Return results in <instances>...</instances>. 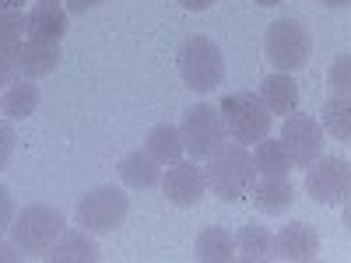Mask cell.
Listing matches in <instances>:
<instances>
[{
    "label": "cell",
    "mask_w": 351,
    "mask_h": 263,
    "mask_svg": "<svg viewBox=\"0 0 351 263\" xmlns=\"http://www.w3.org/2000/svg\"><path fill=\"white\" fill-rule=\"evenodd\" d=\"M204 183H208V193H215L218 200H228V203L250 197V190L256 183V168H253L246 144L225 137L218 148L204 158Z\"/></svg>",
    "instance_id": "cell-1"
},
{
    "label": "cell",
    "mask_w": 351,
    "mask_h": 263,
    "mask_svg": "<svg viewBox=\"0 0 351 263\" xmlns=\"http://www.w3.org/2000/svg\"><path fill=\"white\" fill-rule=\"evenodd\" d=\"M218 112L225 123V137L239 140V144H256L274 127V112L263 105V99L256 92H228L221 99Z\"/></svg>",
    "instance_id": "cell-2"
},
{
    "label": "cell",
    "mask_w": 351,
    "mask_h": 263,
    "mask_svg": "<svg viewBox=\"0 0 351 263\" xmlns=\"http://www.w3.org/2000/svg\"><path fill=\"white\" fill-rule=\"evenodd\" d=\"M176 67H180V77L190 92L208 95L225 81V56L218 49L215 39L208 36H190L180 53H176Z\"/></svg>",
    "instance_id": "cell-3"
},
{
    "label": "cell",
    "mask_w": 351,
    "mask_h": 263,
    "mask_svg": "<svg viewBox=\"0 0 351 263\" xmlns=\"http://www.w3.org/2000/svg\"><path fill=\"white\" fill-rule=\"evenodd\" d=\"M263 56L278 74H295L309 64L313 56V36L309 28L295 18H281L267 25V36H263Z\"/></svg>",
    "instance_id": "cell-4"
},
{
    "label": "cell",
    "mask_w": 351,
    "mask_h": 263,
    "mask_svg": "<svg viewBox=\"0 0 351 263\" xmlns=\"http://www.w3.org/2000/svg\"><path fill=\"white\" fill-rule=\"evenodd\" d=\"M64 225H67L64 214L49 208V203H28V208L14 211L8 231H11V242L25 256H43L56 242V236L64 231Z\"/></svg>",
    "instance_id": "cell-5"
},
{
    "label": "cell",
    "mask_w": 351,
    "mask_h": 263,
    "mask_svg": "<svg viewBox=\"0 0 351 263\" xmlns=\"http://www.w3.org/2000/svg\"><path fill=\"white\" fill-rule=\"evenodd\" d=\"M130 214V197L120 186H95L88 190L84 197H77V208H74V221L92 231V236H109L116 231Z\"/></svg>",
    "instance_id": "cell-6"
},
{
    "label": "cell",
    "mask_w": 351,
    "mask_h": 263,
    "mask_svg": "<svg viewBox=\"0 0 351 263\" xmlns=\"http://www.w3.org/2000/svg\"><path fill=\"white\" fill-rule=\"evenodd\" d=\"M180 137H183V151L200 162L208 158L218 144L225 140V123H221V112L208 102H197L183 112V123H180Z\"/></svg>",
    "instance_id": "cell-7"
},
{
    "label": "cell",
    "mask_w": 351,
    "mask_h": 263,
    "mask_svg": "<svg viewBox=\"0 0 351 263\" xmlns=\"http://www.w3.org/2000/svg\"><path fill=\"white\" fill-rule=\"evenodd\" d=\"M281 144L291 158V168H306L309 162H316L324 155V144H327V134L319 127L316 116L309 112H288L285 123H281Z\"/></svg>",
    "instance_id": "cell-8"
},
{
    "label": "cell",
    "mask_w": 351,
    "mask_h": 263,
    "mask_svg": "<svg viewBox=\"0 0 351 263\" xmlns=\"http://www.w3.org/2000/svg\"><path fill=\"white\" fill-rule=\"evenodd\" d=\"M348 190H351V165H348V158L319 155L316 162L306 165V193L316 203L337 208V203L348 200Z\"/></svg>",
    "instance_id": "cell-9"
},
{
    "label": "cell",
    "mask_w": 351,
    "mask_h": 263,
    "mask_svg": "<svg viewBox=\"0 0 351 263\" xmlns=\"http://www.w3.org/2000/svg\"><path fill=\"white\" fill-rule=\"evenodd\" d=\"M162 193L169 203H176V208H197V203L204 200V193H208V183H204V168L190 158V162H172L169 172H162Z\"/></svg>",
    "instance_id": "cell-10"
},
{
    "label": "cell",
    "mask_w": 351,
    "mask_h": 263,
    "mask_svg": "<svg viewBox=\"0 0 351 263\" xmlns=\"http://www.w3.org/2000/svg\"><path fill=\"white\" fill-rule=\"evenodd\" d=\"M71 28V14L60 0H36L25 11V39L36 42H60Z\"/></svg>",
    "instance_id": "cell-11"
},
{
    "label": "cell",
    "mask_w": 351,
    "mask_h": 263,
    "mask_svg": "<svg viewBox=\"0 0 351 263\" xmlns=\"http://www.w3.org/2000/svg\"><path fill=\"white\" fill-rule=\"evenodd\" d=\"M319 256V236L306 221H291L274 236V260L288 263H313Z\"/></svg>",
    "instance_id": "cell-12"
},
{
    "label": "cell",
    "mask_w": 351,
    "mask_h": 263,
    "mask_svg": "<svg viewBox=\"0 0 351 263\" xmlns=\"http://www.w3.org/2000/svg\"><path fill=\"white\" fill-rule=\"evenodd\" d=\"M43 260H49V263H99L102 249H99L92 231H84V228L67 231L64 228L60 236H56V242L43 253Z\"/></svg>",
    "instance_id": "cell-13"
},
{
    "label": "cell",
    "mask_w": 351,
    "mask_h": 263,
    "mask_svg": "<svg viewBox=\"0 0 351 263\" xmlns=\"http://www.w3.org/2000/svg\"><path fill=\"white\" fill-rule=\"evenodd\" d=\"M60 42H36V39H25L18 46V77H28V81H39L46 74H53L60 67Z\"/></svg>",
    "instance_id": "cell-14"
},
{
    "label": "cell",
    "mask_w": 351,
    "mask_h": 263,
    "mask_svg": "<svg viewBox=\"0 0 351 263\" xmlns=\"http://www.w3.org/2000/svg\"><path fill=\"white\" fill-rule=\"evenodd\" d=\"M253 208L263 214H285L291 203H295V186H291L288 175H256V183L250 190Z\"/></svg>",
    "instance_id": "cell-15"
},
{
    "label": "cell",
    "mask_w": 351,
    "mask_h": 263,
    "mask_svg": "<svg viewBox=\"0 0 351 263\" xmlns=\"http://www.w3.org/2000/svg\"><path fill=\"white\" fill-rule=\"evenodd\" d=\"M116 172H120V183L127 190H155L162 183V165L148 155V151H130L120 158V165H116Z\"/></svg>",
    "instance_id": "cell-16"
},
{
    "label": "cell",
    "mask_w": 351,
    "mask_h": 263,
    "mask_svg": "<svg viewBox=\"0 0 351 263\" xmlns=\"http://www.w3.org/2000/svg\"><path fill=\"white\" fill-rule=\"evenodd\" d=\"M256 95L263 99V105H267L271 112H278V116H288V112L299 109V84H295L291 74H278V71L267 74L260 81Z\"/></svg>",
    "instance_id": "cell-17"
},
{
    "label": "cell",
    "mask_w": 351,
    "mask_h": 263,
    "mask_svg": "<svg viewBox=\"0 0 351 263\" xmlns=\"http://www.w3.org/2000/svg\"><path fill=\"white\" fill-rule=\"evenodd\" d=\"M39 109V84L28 81V77H18L4 88L0 95V116L4 120H28Z\"/></svg>",
    "instance_id": "cell-18"
},
{
    "label": "cell",
    "mask_w": 351,
    "mask_h": 263,
    "mask_svg": "<svg viewBox=\"0 0 351 263\" xmlns=\"http://www.w3.org/2000/svg\"><path fill=\"white\" fill-rule=\"evenodd\" d=\"M236 260L243 263H267L274 260V236L260 225H243L236 236Z\"/></svg>",
    "instance_id": "cell-19"
},
{
    "label": "cell",
    "mask_w": 351,
    "mask_h": 263,
    "mask_svg": "<svg viewBox=\"0 0 351 263\" xmlns=\"http://www.w3.org/2000/svg\"><path fill=\"white\" fill-rule=\"evenodd\" d=\"M144 151H148L158 165H172L183 158V137H180V127L172 123H158L148 130V137H144Z\"/></svg>",
    "instance_id": "cell-20"
},
{
    "label": "cell",
    "mask_w": 351,
    "mask_h": 263,
    "mask_svg": "<svg viewBox=\"0 0 351 263\" xmlns=\"http://www.w3.org/2000/svg\"><path fill=\"white\" fill-rule=\"evenodd\" d=\"M193 256L200 263H228L236 260V239H232V231L225 228H204L197 236V246H193Z\"/></svg>",
    "instance_id": "cell-21"
},
{
    "label": "cell",
    "mask_w": 351,
    "mask_h": 263,
    "mask_svg": "<svg viewBox=\"0 0 351 263\" xmlns=\"http://www.w3.org/2000/svg\"><path fill=\"white\" fill-rule=\"evenodd\" d=\"M253 168H256V175H288L291 172V158H288V151H285V144L281 140H274L271 134L263 137V140H256V148H253Z\"/></svg>",
    "instance_id": "cell-22"
},
{
    "label": "cell",
    "mask_w": 351,
    "mask_h": 263,
    "mask_svg": "<svg viewBox=\"0 0 351 263\" xmlns=\"http://www.w3.org/2000/svg\"><path fill=\"white\" fill-rule=\"evenodd\" d=\"M319 127H324V134H330L337 140L351 137V105H348V95H330L327 99V105L319 109Z\"/></svg>",
    "instance_id": "cell-23"
},
{
    "label": "cell",
    "mask_w": 351,
    "mask_h": 263,
    "mask_svg": "<svg viewBox=\"0 0 351 263\" xmlns=\"http://www.w3.org/2000/svg\"><path fill=\"white\" fill-rule=\"evenodd\" d=\"M25 42V11H0V46L18 49Z\"/></svg>",
    "instance_id": "cell-24"
},
{
    "label": "cell",
    "mask_w": 351,
    "mask_h": 263,
    "mask_svg": "<svg viewBox=\"0 0 351 263\" xmlns=\"http://www.w3.org/2000/svg\"><path fill=\"white\" fill-rule=\"evenodd\" d=\"M327 81H330V92L334 95H348V88H351V56L348 53H341L337 60L330 64Z\"/></svg>",
    "instance_id": "cell-25"
},
{
    "label": "cell",
    "mask_w": 351,
    "mask_h": 263,
    "mask_svg": "<svg viewBox=\"0 0 351 263\" xmlns=\"http://www.w3.org/2000/svg\"><path fill=\"white\" fill-rule=\"evenodd\" d=\"M14 144H18V137H14L11 123L0 120V168H8V162L14 158Z\"/></svg>",
    "instance_id": "cell-26"
},
{
    "label": "cell",
    "mask_w": 351,
    "mask_h": 263,
    "mask_svg": "<svg viewBox=\"0 0 351 263\" xmlns=\"http://www.w3.org/2000/svg\"><path fill=\"white\" fill-rule=\"evenodd\" d=\"M14 197H11V190L0 183V236H4V231L11 228V218H14Z\"/></svg>",
    "instance_id": "cell-27"
},
{
    "label": "cell",
    "mask_w": 351,
    "mask_h": 263,
    "mask_svg": "<svg viewBox=\"0 0 351 263\" xmlns=\"http://www.w3.org/2000/svg\"><path fill=\"white\" fill-rule=\"evenodd\" d=\"M99 4H102V0H64L67 14H88V11H95Z\"/></svg>",
    "instance_id": "cell-28"
},
{
    "label": "cell",
    "mask_w": 351,
    "mask_h": 263,
    "mask_svg": "<svg viewBox=\"0 0 351 263\" xmlns=\"http://www.w3.org/2000/svg\"><path fill=\"white\" fill-rule=\"evenodd\" d=\"M0 260H8V263H21L25 253L14 246V242H0Z\"/></svg>",
    "instance_id": "cell-29"
},
{
    "label": "cell",
    "mask_w": 351,
    "mask_h": 263,
    "mask_svg": "<svg viewBox=\"0 0 351 263\" xmlns=\"http://www.w3.org/2000/svg\"><path fill=\"white\" fill-rule=\"evenodd\" d=\"M180 4H183L186 11H208V8L215 4V0H180Z\"/></svg>",
    "instance_id": "cell-30"
},
{
    "label": "cell",
    "mask_w": 351,
    "mask_h": 263,
    "mask_svg": "<svg viewBox=\"0 0 351 263\" xmlns=\"http://www.w3.org/2000/svg\"><path fill=\"white\" fill-rule=\"evenodd\" d=\"M28 0H0V11H25Z\"/></svg>",
    "instance_id": "cell-31"
},
{
    "label": "cell",
    "mask_w": 351,
    "mask_h": 263,
    "mask_svg": "<svg viewBox=\"0 0 351 263\" xmlns=\"http://www.w3.org/2000/svg\"><path fill=\"white\" fill-rule=\"evenodd\" d=\"M324 4H327V8H334V11H344V8L351 4V0H324Z\"/></svg>",
    "instance_id": "cell-32"
},
{
    "label": "cell",
    "mask_w": 351,
    "mask_h": 263,
    "mask_svg": "<svg viewBox=\"0 0 351 263\" xmlns=\"http://www.w3.org/2000/svg\"><path fill=\"white\" fill-rule=\"evenodd\" d=\"M260 8H274V4H281V0H256Z\"/></svg>",
    "instance_id": "cell-33"
}]
</instances>
